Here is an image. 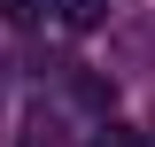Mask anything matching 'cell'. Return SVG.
<instances>
[{
    "label": "cell",
    "mask_w": 155,
    "mask_h": 147,
    "mask_svg": "<svg viewBox=\"0 0 155 147\" xmlns=\"http://www.w3.org/2000/svg\"><path fill=\"white\" fill-rule=\"evenodd\" d=\"M70 93L85 101V109H101V116H109V101H116V85H109V77H101V70H78V62H70Z\"/></svg>",
    "instance_id": "cell-1"
},
{
    "label": "cell",
    "mask_w": 155,
    "mask_h": 147,
    "mask_svg": "<svg viewBox=\"0 0 155 147\" xmlns=\"http://www.w3.org/2000/svg\"><path fill=\"white\" fill-rule=\"evenodd\" d=\"M23 147H78V139H70L62 116H31V124H23Z\"/></svg>",
    "instance_id": "cell-2"
},
{
    "label": "cell",
    "mask_w": 155,
    "mask_h": 147,
    "mask_svg": "<svg viewBox=\"0 0 155 147\" xmlns=\"http://www.w3.org/2000/svg\"><path fill=\"white\" fill-rule=\"evenodd\" d=\"M54 16L70 23V31H93V23L109 16V0H54Z\"/></svg>",
    "instance_id": "cell-3"
},
{
    "label": "cell",
    "mask_w": 155,
    "mask_h": 147,
    "mask_svg": "<svg viewBox=\"0 0 155 147\" xmlns=\"http://www.w3.org/2000/svg\"><path fill=\"white\" fill-rule=\"evenodd\" d=\"M93 147H147V132H132V124H101Z\"/></svg>",
    "instance_id": "cell-4"
},
{
    "label": "cell",
    "mask_w": 155,
    "mask_h": 147,
    "mask_svg": "<svg viewBox=\"0 0 155 147\" xmlns=\"http://www.w3.org/2000/svg\"><path fill=\"white\" fill-rule=\"evenodd\" d=\"M0 23H8V31H23V23H39V0H0Z\"/></svg>",
    "instance_id": "cell-5"
}]
</instances>
